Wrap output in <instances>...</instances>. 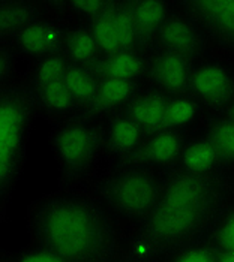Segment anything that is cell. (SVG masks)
<instances>
[{
    "mask_svg": "<svg viewBox=\"0 0 234 262\" xmlns=\"http://www.w3.org/2000/svg\"><path fill=\"white\" fill-rule=\"evenodd\" d=\"M29 228L39 247L69 262H114V223L96 202L78 195H53L30 211Z\"/></svg>",
    "mask_w": 234,
    "mask_h": 262,
    "instance_id": "obj_1",
    "label": "cell"
},
{
    "mask_svg": "<svg viewBox=\"0 0 234 262\" xmlns=\"http://www.w3.org/2000/svg\"><path fill=\"white\" fill-rule=\"evenodd\" d=\"M33 120V99L20 89L8 87L0 96V193L8 196L20 180L29 132Z\"/></svg>",
    "mask_w": 234,
    "mask_h": 262,
    "instance_id": "obj_2",
    "label": "cell"
},
{
    "mask_svg": "<svg viewBox=\"0 0 234 262\" xmlns=\"http://www.w3.org/2000/svg\"><path fill=\"white\" fill-rule=\"evenodd\" d=\"M101 196L116 214L141 222L159 204L161 183L149 168L129 165L104 180Z\"/></svg>",
    "mask_w": 234,
    "mask_h": 262,
    "instance_id": "obj_3",
    "label": "cell"
},
{
    "mask_svg": "<svg viewBox=\"0 0 234 262\" xmlns=\"http://www.w3.org/2000/svg\"><path fill=\"white\" fill-rule=\"evenodd\" d=\"M219 211L197 210L158 204L156 208L140 222V235L153 246L158 255L186 246L197 238Z\"/></svg>",
    "mask_w": 234,
    "mask_h": 262,
    "instance_id": "obj_4",
    "label": "cell"
},
{
    "mask_svg": "<svg viewBox=\"0 0 234 262\" xmlns=\"http://www.w3.org/2000/svg\"><path fill=\"white\" fill-rule=\"evenodd\" d=\"M105 144V132L89 120L62 124L51 137V147L60 169L68 177L86 172L98 159Z\"/></svg>",
    "mask_w": 234,
    "mask_h": 262,
    "instance_id": "obj_5",
    "label": "cell"
},
{
    "mask_svg": "<svg viewBox=\"0 0 234 262\" xmlns=\"http://www.w3.org/2000/svg\"><path fill=\"white\" fill-rule=\"evenodd\" d=\"M225 187L213 172L200 174L180 171L167 177L161 184L159 204L219 211Z\"/></svg>",
    "mask_w": 234,
    "mask_h": 262,
    "instance_id": "obj_6",
    "label": "cell"
},
{
    "mask_svg": "<svg viewBox=\"0 0 234 262\" xmlns=\"http://www.w3.org/2000/svg\"><path fill=\"white\" fill-rule=\"evenodd\" d=\"M90 30L101 51L107 54L140 53L150 45L134 21L128 3H116L90 23Z\"/></svg>",
    "mask_w": 234,
    "mask_h": 262,
    "instance_id": "obj_7",
    "label": "cell"
},
{
    "mask_svg": "<svg viewBox=\"0 0 234 262\" xmlns=\"http://www.w3.org/2000/svg\"><path fill=\"white\" fill-rule=\"evenodd\" d=\"M189 18L204 32L225 43H234V2H183Z\"/></svg>",
    "mask_w": 234,
    "mask_h": 262,
    "instance_id": "obj_8",
    "label": "cell"
},
{
    "mask_svg": "<svg viewBox=\"0 0 234 262\" xmlns=\"http://www.w3.org/2000/svg\"><path fill=\"white\" fill-rule=\"evenodd\" d=\"M147 75L162 93L183 96V93L191 90L194 71L191 60L177 54L161 51L152 60H149Z\"/></svg>",
    "mask_w": 234,
    "mask_h": 262,
    "instance_id": "obj_9",
    "label": "cell"
},
{
    "mask_svg": "<svg viewBox=\"0 0 234 262\" xmlns=\"http://www.w3.org/2000/svg\"><path fill=\"white\" fill-rule=\"evenodd\" d=\"M162 51L182 56L188 60L198 57L204 50V39L198 26L189 17L168 15L158 32Z\"/></svg>",
    "mask_w": 234,
    "mask_h": 262,
    "instance_id": "obj_10",
    "label": "cell"
},
{
    "mask_svg": "<svg viewBox=\"0 0 234 262\" xmlns=\"http://www.w3.org/2000/svg\"><path fill=\"white\" fill-rule=\"evenodd\" d=\"M233 82L230 72L224 66L209 63L195 69L189 92L207 106H222L233 98Z\"/></svg>",
    "mask_w": 234,
    "mask_h": 262,
    "instance_id": "obj_11",
    "label": "cell"
},
{
    "mask_svg": "<svg viewBox=\"0 0 234 262\" xmlns=\"http://www.w3.org/2000/svg\"><path fill=\"white\" fill-rule=\"evenodd\" d=\"M170 98L162 92H146L135 95L126 105V116L135 123L143 134L156 135L170 130L167 108Z\"/></svg>",
    "mask_w": 234,
    "mask_h": 262,
    "instance_id": "obj_12",
    "label": "cell"
},
{
    "mask_svg": "<svg viewBox=\"0 0 234 262\" xmlns=\"http://www.w3.org/2000/svg\"><path fill=\"white\" fill-rule=\"evenodd\" d=\"M66 33L54 23L38 21L18 32L14 39L20 51L32 57H50L56 56L59 50L65 47Z\"/></svg>",
    "mask_w": 234,
    "mask_h": 262,
    "instance_id": "obj_13",
    "label": "cell"
},
{
    "mask_svg": "<svg viewBox=\"0 0 234 262\" xmlns=\"http://www.w3.org/2000/svg\"><path fill=\"white\" fill-rule=\"evenodd\" d=\"M182 135L177 130H164L152 135L149 141L144 142L134 156L129 158L131 165H167L182 156L185 148Z\"/></svg>",
    "mask_w": 234,
    "mask_h": 262,
    "instance_id": "obj_14",
    "label": "cell"
},
{
    "mask_svg": "<svg viewBox=\"0 0 234 262\" xmlns=\"http://www.w3.org/2000/svg\"><path fill=\"white\" fill-rule=\"evenodd\" d=\"M87 69L93 72L98 80L136 81L147 74L149 60H146L140 53L107 54Z\"/></svg>",
    "mask_w": 234,
    "mask_h": 262,
    "instance_id": "obj_15",
    "label": "cell"
},
{
    "mask_svg": "<svg viewBox=\"0 0 234 262\" xmlns=\"http://www.w3.org/2000/svg\"><path fill=\"white\" fill-rule=\"evenodd\" d=\"M143 132L126 114L116 116L105 130V144L117 156H134L141 147Z\"/></svg>",
    "mask_w": 234,
    "mask_h": 262,
    "instance_id": "obj_16",
    "label": "cell"
},
{
    "mask_svg": "<svg viewBox=\"0 0 234 262\" xmlns=\"http://www.w3.org/2000/svg\"><path fill=\"white\" fill-rule=\"evenodd\" d=\"M135 81L126 80H99L96 98L90 108L92 114H107L122 105H128L135 96Z\"/></svg>",
    "mask_w": 234,
    "mask_h": 262,
    "instance_id": "obj_17",
    "label": "cell"
},
{
    "mask_svg": "<svg viewBox=\"0 0 234 262\" xmlns=\"http://www.w3.org/2000/svg\"><path fill=\"white\" fill-rule=\"evenodd\" d=\"M66 57L72 61V64L90 68L101 57V48L90 30V27H77L66 33L65 47Z\"/></svg>",
    "mask_w": 234,
    "mask_h": 262,
    "instance_id": "obj_18",
    "label": "cell"
},
{
    "mask_svg": "<svg viewBox=\"0 0 234 262\" xmlns=\"http://www.w3.org/2000/svg\"><path fill=\"white\" fill-rule=\"evenodd\" d=\"M41 18L38 8L29 2H2L0 5V35H17L30 24L38 23Z\"/></svg>",
    "mask_w": 234,
    "mask_h": 262,
    "instance_id": "obj_19",
    "label": "cell"
},
{
    "mask_svg": "<svg viewBox=\"0 0 234 262\" xmlns=\"http://www.w3.org/2000/svg\"><path fill=\"white\" fill-rule=\"evenodd\" d=\"M180 161L183 165V171L209 174L213 172L215 166L222 159L218 155L213 144L206 137L186 144L182 151Z\"/></svg>",
    "mask_w": 234,
    "mask_h": 262,
    "instance_id": "obj_20",
    "label": "cell"
},
{
    "mask_svg": "<svg viewBox=\"0 0 234 262\" xmlns=\"http://www.w3.org/2000/svg\"><path fill=\"white\" fill-rule=\"evenodd\" d=\"M63 82L71 92L77 105H81L86 110H89L96 98L98 89H99V80L93 75V72L84 66L71 63L63 77Z\"/></svg>",
    "mask_w": 234,
    "mask_h": 262,
    "instance_id": "obj_21",
    "label": "cell"
},
{
    "mask_svg": "<svg viewBox=\"0 0 234 262\" xmlns=\"http://www.w3.org/2000/svg\"><path fill=\"white\" fill-rule=\"evenodd\" d=\"M134 21L147 39H153L161 26L168 18L167 6L162 2H134L128 3Z\"/></svg>",
    "mask_w": 234,
    "mask_h": 262,
    "instance_id": "obj_22",
    "label": "cell"
},
{
    "mask_svg": "<svg viewBox=\"0 0 234 262\" xmlns=\"http://www.w3.org/2000/svg\"><path fill=\"white\" fill-rule=\"evenodd\" d=\"M36 95H38L39 103L50 113L62 114L77 106V102L74 101L71 92L68 90L63 81H57L45 87L36 89Z\"/></svg>",
    "mask_w": 234,
    "mask_h": 262,
    "instance_id": "obj_23",
    "label": "cell"
},
{
    "mask_svg": "<svg viewBox=\"0 0 234 262\" xmlns=\"http://www.w3.org/2000/svg\"><path fill=\"white\" fill-rule=\"evenodd\" d=\"M207 138L222 161L234 162V121L230 117L213 121L209 127Z\"/></svg>",
    "mask_w": 234,
    "mask_h": 262,
    "instance_id": "obj_24",
    "label": "cell"
},
{
    "mask_svg": "<svg viewBox=\"0 0 234 262\" xmlns=\"http://www.w3.org/2000/svg\"><path fill=\"white\" fill-rule=\"evenodd\" d=\"M69 68V63L62 56H50L39 61L33 72V82L35 87L41 89L48 84L63 81V77Z\"/></svg>",
    "mask_w": 234,
    "mask_h": 262,
    "instance_id": "obj_25",
    "label": "cell"
},
{
    "mask_svg": "<svg viewBox=\"0 0 234 262\" xmlns=\"http://www.w3.org/2000/svg\"><path fill=\"white\" fill-rule=\"evenodd\" d=\"M197 116V103L186 96H171L167 108L168 127L177 130L194 120Z\"/></svg>",
    "mask_w": 234,
    "mask_h": 262,
    "instance_id": "obj_26",
    "label": "cell"
},
{
    "mask_svg": "<svg viewBox=\"0 0 234 262\" xmlns=\"http://www.w3.org/2000/svg\"><path fill=\"white\" fill-rule=\"evenodd\" d=\"M215 242L218 249L234 252V211L219 219L215 229Z\"/></svg>",
    "mask_w": 234,
    "mask_h": 262,
    "instance_id": "obj_27",
    "label": "cell"
},
{
    "mask_svg": "<svg viewBox=\"0 0 234 262\" xmlns=\"http://www.w3.org/2000/svg\"><path fill=\"white\" fill-rule=\"evenodd\" d=\"M113 5V2H102V0H75L71 2V8L74 9L75 14L89 17L90 20L99 17L101 14H104L110 6Z\"/></svg>",
    "mask_w": 234,
    "mask_h": 262,
    "instance_id": "obj_28",
    "label": "cell"
},
{
    "mask_svg": "<svg viewBox=\"0 0 234 262\" xmlns=\"http://www.w3.org/2000/svg\"><path fill=\"white\" fill-rule=\"evenodd\" d=\"M12 262H69L66 261L65 258H62L60 255L47 250L44 247H38V249H32L27 250L24 253H21L17 259H14Z\"/></svg>",
    "mask_w": 234,
    "mask_h": 262,
    "instance_id": "obj_29",
    "label": "cell"
},
{
    "mask_svg": "<svg viewBox=\"0 0 234 262\" xmlns=\"http://www.w3.org/2000/svg\"><path fill=\"white\" fill-rule=\"evenodd\" d=\"M14 66H15V56L14 51L8 47L3 45L0 47V81H6L14 72Z\"/></svg>",
    "mask_w": 234,
    "mask_h": 262,
    "instance_id": "obj_30",
    "label": "cell"
},
{
    "mask_svg": "<svg viewBox=\"0 0 234 262\" xmlns=\"http://www.w3.org/2000/svg\"><path fill=\"white\" fill-rule=\"evenodd\" d=\"M218 262H234V252H228V250H221V249H219V256H218Z\"/></svg>",
    "mask_w": 234,
    "mask_h": 262,
    "instance_id": "obj_31",
    "label": "cell"
},
{
    "mask_svg": "<svg viewBox=\"0 0 234 262\" xmlns=\"http://www.w3.org/2000/svg\"><path fill=\"white\" fill-rule=\"evenodd\" d=\"M230 119L234 121V101H233V105H231V111H230Z\"/></svg>",
    "mask_w": 234,
    "mask_h": 262,
    "instance_id": "obj_32",
    "label": "cell"
},
{
    "mask_svg": "<svg viewBox=\"0 0 234 262\" xmlns=\"http://www.w3.org/2000/svg\"><path fill=\"white\" fill-rule=\"evenodd\" d=\"M114 262H134L131 258H128V259H122V261H114Z\"/></svg>",
    "mask_w": 234,
    "mask_h": 262,
    "instance_id": "obj_33",
    "label": "cell"
}]
</instances>
